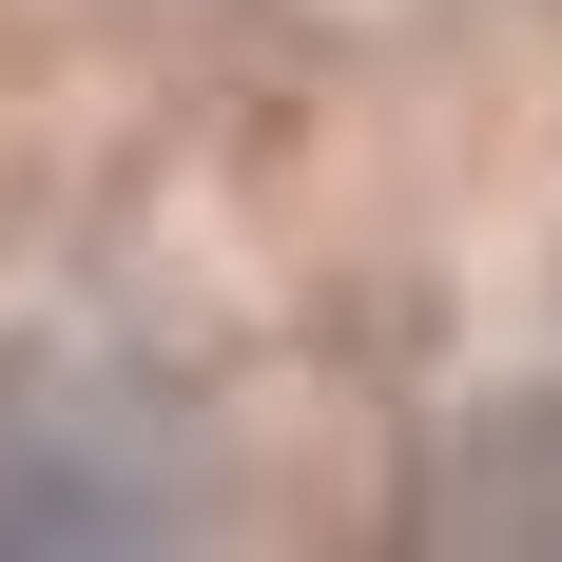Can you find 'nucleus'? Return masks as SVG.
<instances>
[{
  "label": "nucleus",
  "mask_w": 562,
  "mask_h": 562,
  "mask_svg": "<svg viewBox=\"0 0 562 562\" xmlns=\"http://www.w3.org/2000/svg\"><path fill=\"white\" fill-rule=\"evenodd\" d=\"M427 543H562V389H505L427 447Z\"/></svg>",
  "instance_id": "obj_2"
},
{
  "label": "nucleus",
  "mask_w": 562,
  "mask_h": 562,
  "mask_svg": "<svg viewBox=\"0 0 562 562\" xmlns=\"http://www.w3.org/2000/svg\"><path fill=\"white\" fill-rule=\"evenodd\" d=\"M194 447H175L156 407L116 389H58V369H20L0 389V543H194Z\"/></svg>",
  "instance_id": "obj_1"
}]
</instances>
